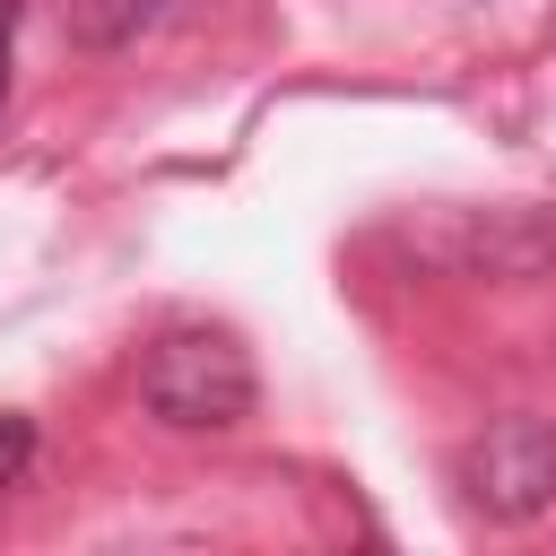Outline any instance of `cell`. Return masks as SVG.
<instances>
[{
	"mask_svg": "<svg viewBox=\"0 0 556 556\" xmlns=\"http://www.w3.org/2000/svg\"><path fill=\"white\" fill-rule=\"evenodd\" d=\"M9 26H17V0H0V52H9Z\"/></svg>",
	"mask_w": 556,
	"mask_h": 556,
	"instance_id": "5",
	"label": "cell"
},
{
	"mask_svg": "<svg viewBox=\"0 0 556 556\" xmlns=\"http://www.w3.org/2000/svg\"><path fill=\"white\" fill-rule=\"evenodd\" d=\"M139 391L165 426L182 434H217L252 408V356L226 339V330H165L139 365Z\"/></svg>",
	"mask_w": 556,
	"mask_h": 556,
	"instance_id": "1",
	"label": "cell"
},
{
	"mask_svg": "<svg viewBox=\"0 0 556 556\" xmlns=\"http://www.w3.org/2000/svg\"><path fill=\"white\" fill-rule=\"evenodd\" d=\"M460 486L486 521H530L556 495V417H495L460 452Z\"/></svg>",
	"mask_w": 556,
	"mask_h": 556,
	"instance_id": "2",
	"label": "cell"
},
{
	"mask_svg": "<svg viewBox=\"0 0 556 556\" xmlns=\"http://www.w3.org/2000/svg\"><path fill=\"white\" fill-rule=\"evenodd\" d=\"M52 9H61V35H70V43L113 52V43H130V35L148 26L156 0H52Z\"/></svg>",
	"mask_w": 556,
	"mask_h": 556,
	"instance_id": "3",
	"label": "cell"
},
{
	"mask_svg": "<svg viewBox=\"0 0 556 556\" xmlns=\"http://www.w3.org/2000/svg\"><path fill=\"white\" fill-rule=\"evenodd\" d=\"M0 104H9V52H0Z\"/></svg>",
	"mask_w": 556,
	"mask_h": 556,
	"instance_id": "6",
	"label": "cell"
},
{
	"mask_svg": "<svg viewBox=\"0 0 556 556\" xmlns=\"http://www.w3.org/2000/svg\"><path fill=\"white\" fill-rule=\"evenodd\" d=\"M26 452H35V426H26V417H0V486L26 469Z\"/></svg>",
	"mask_w": 556,
	"mask_h": 556,
	"instance_id": "4",
	"label": "cell"
}]
</instances>
